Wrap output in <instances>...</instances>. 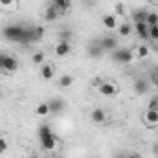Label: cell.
Masks as SVG:
<instances>
[{
  "instance_id": "1",
  "label": "cell",
  "mask_w": 158,
  "mask_h": 158,
  "mask_svg": "<svg viewBox=\"0 0 158 158\" xmlns=\"http://www.w3.org/2000/svg\"><path fill=\"white\" fill-rule=\"evenodd\" d=\"M39 140H40V147L48 153H53L57 149V136L53 134V131L50 129L48 123L39 127Z\"/></svg>"
},
{
  "instance_id": "11",
  "label": "cell",
  "mask_w": 158,
  "mask_h": 158,
  "mask_svg": "<svg viewBox=\"0 0 158 158\" xmlns=\"http://www.w3.org/2000/svg\"><path fill=\"white\" fill-rule=\"evenodd\" d=\"M134 92L138 94V96H143V94H147L149 92V83H147V79L140 77L134 81Z\"/></svg>"
},
{
  "instance_id": "29",
  "label": "cell",
  "mask_w": 158,
  "mask_h": 158,
  "mask_svg": "<svg viewBox=\"0 0 158 158\" xmlns=\"http://www.w3.org/2000/svg\"><path fill=\"white\" fill-rule=\"evenodd\" d=\"M7 151V140L4 136H0V155H4Z\"/></svg>"
},
{
  "instance_id": "16",
  "label": "cell",
  "mask_w": 158,
  "mask_h": 158,
  "mask_svg": "<svg viewBox=\"0 0 158 158\" xmlns=\"http://www.w3.org/2000/svg\"><path fill=\"white\" fill-rule=\"evenodd\" d=\"M57 17H59L57 7H55V6H48V7H46V11H44V20H48V22H55V20H57Z\"/></svg>"
},
{
  "instance_id": "40",
  "label": "cell",
  "mask_w": 158,
  "mask_h": 158,
  "mask_svg": "<svg viewBox=\"0 0 158 158\" xmlns=\"http://www.w3.org/2000/svg\"><path fill=\"white\" fill-rule=\"evenodd\" d=\"M156 42H158V40H156Z\"/></svg>"
},
{
  "instance_id": "9",
  "label": "cell",
  "mask_w": 158,
  "mask_h": 158,
  "mask_svg": "<svg viewBox=\"0 0 158 158\" xmlns=\"http://www.w3.org/2000/svg\"><path fill=\"white\" fill-rule=\"evenodd\" d=\"M143 123L145 127H158V110H145L143 114Z\"/></svg>"
},
{
  "instance_id": "10",
  "label": "cell",
  "mask_w": 158,
  "mask_h": 158,
  "mask_svg": "<svg viewBox=\"0 0 158 158\" xmlns=\"http://www.w3.org/2000/svg\"><path fill=\"white\" fill-rule=\"evenodd\" d=\"M19 70V61H17V57H13V55H6V61H4V72H17Z\"/></svg>"
},
{
  "instance_id": "19",
  "label": "cell",
  "mask_w": 158,
  "mask_h": 158,
  "mask_svg": "<svg viewBox=\"0 0 158 158\" xmlns=\"http://www.w3.org/2000/svg\"><path fill=\"white\" fill-rule=\"evenodd\" d=\"M147 13H149V11H145V9H138V11H134V13H132V20H134V24H136V22H145Z\"/></svg>"
},
{
  "instance_id": "38",
  "label": "cell",
  "mask_w": 158,
  "mask_h": 158,
  "mask_svg": "<svg viewBox=\"0 0 158 158\" xmlns=\"http://www.w3.org/2000/svg\"><path fill=\"white\" fill-rule=\"evenodd\" d=\"M0 99H2V94H0Z\"/></svg>"
},
{
  "instance_id": "36",
  "label": "cell",
  "mask_w": 158,
  "mask_h": 158,
  "mask_svg": "<svg viewBox=\"0 0 158 158\" xmlns=\"http://www.w3.org/2000/svg\"><path fill=\"white\" fill-rule=\"evenodd\" d=\"M153 79H155V83H158V66L155 68V72H153Z\"/></svg>"
},
{
  "instance_id": "22",
  "label": "cell",
  "mask_w": 158,
  "mask_h": 158,
  "mask_svg": "<svg viewBox=\"0 0 158 158\" xmlns=\"http://www.w3.org/2000/svg\"><path fill=\"white\" fill-rule=\"evenodd\" d=\"M118 33H119V35H123V37H129V35L132 33V26H131L129 22L119 24V26H118Z\"/></svg>"
},
{
  "instance_id": "14",
  "label": "cell",
  "mask_w": 158,
  "mask_h": 158,
  "mask_svg": "<svg viewBox=\"0 0 158 158\" xmlns=\"http://www.w3.org/2000/svg\"><path fill=\"white\" fill-rule=\"evenodd\" d=\"M90 118H92V121L94 123H98V125H101V123H105L107 121V114H105V110L103 109H94L92 112H90Z\"/></svg>"
},
{
  "instance_id": "12",
  "label": "cell",
  "mask_w": 158,
  "mask_h": 158,
  "mask_svg": "<svg viewBox=\"0 0 158 158\" xmlns=\"http://www.w3.org/2000/svg\"><path fill=\"white\" fill-rule=\"evenodd\" d=\"M48 107H50V114H52V112H61V110L66 107V103H64V99H61V98H53V99L48 101Z\"/></svg>"
},
{
  "instance_id": "23",
  "label": "cell",
  "mask_w": 158,
  "mask_h": 158,
  "mask_svg": "<svg viewBox=\"0 0 158 158\" xmlns=\"http://www.w3.org/2000/svg\"><path fill=\"white\" fill-rule=\"evenodd\" d=\"M145 24H147V26H156L158 24V13L149 11V13H147V19H145Z\"/></svg>"
},
{
  "instance_id": "26",
  "label": "cell",
  "mask_w": 158,
  "mask_h": 158,
  "mask_svg": "<svg viewBox=\"0 0 158 158\" xmlns=\"http://www.w3.org/2000/svg\"><path fill=\"white\" fill-rule=\"evenodd\" d=\"M103 81H105L103 77L96 76V77H92V81H90V86H92V88H99V86L103 85Z\"/></svg>"
},
{
  "instance_id": "15",
  "label": "cell",
  "mask_w": 158,
  "mask_h": 158,
  "mask_svg": "<svg viewBox=\"0 0 158 158\" xmlns=\"http://www.w3.org/2000/svg\"><path fill=\"white\" fill-rule=\"evenodd\" d=\"M134 30H136V35L140 39H149V26L145 22H136L134 24Z\"/></svg>"
},
{
  "instance_id": "25",
  "label": "cell",
  "mask_w": 158,
  "mask_h": 158,
  "mask_svg": "<svg viewBox=\"0 0 158 158\" xmlns=\"http://www.w3.org/2000/svg\"><path fill=\"white\" fill-rule=\"evenodd\" d=\"M31 63H33V64H44V53H42V52L33 53V57H31Z\"/></svg>"
},
{
  "instance_id": "24",
  "label": "cell",
  "mask_w": 158,
  "mask_h": 158,
  "mask_svg": "<svg viewBox=\"0 0 158 158\" xmlns=\"http://www.w3.org/2000/svg\"><path fill=\"white\" fill-rule=\"evenodd\" d=\"M147 55H149V48H147L145 44L138 46V50H136V57H140V59H145Z\"/></svg>"
},
{
  "instance_id": "7",
  "label": "cell",
  "mask_w": 158,
  "mask_h": 158,
  "mask_svg": "<svg viewBox=\"0 0 158 158\" xmlns=\"http://www.w3.org/2000/svg\"><path fill=\"white\" fill-rule=\"evenodd\" d=\"M53 52H55V55H57V57H66V55H70L72 46H70V42H66V40H59V42L55 44Z\"/></svg>"
},
{
  "instance_id": "21",
  "label": "cell",
  "mask_w": 158,
  "mask_h": 158,
  "mask_svg": "<svg viewBox=\"0 0 158 158\" xmlns=\"http://www.w3.org/2000/svg\"><path fill=\"white\" fill-rule=\"evenodd\" d=\"M72 85H74V77H72V76L64 74V76L59 77V86H61V88H68V86H72Z\"/></svg>"
},
{
  "instance_id": "3",
  "label": "cell",
  "mask_w": 158,
  "mask_h": 158,
  "mask_svg": "<svg viewBox=\"0 0 158 158\" xmlns=\"http://www.w3.org/2000/svg\"><path fill=\"white\" fill-rule=\"evenodd\" d=\"M110 57L118 64H129V63L134 61V53L129 48H116V50H112L110 52Z\"/></svg>"
},
{
  "instance_id": "33",
  "label": "cell",
  "mask_w": 158,
  "mask_h": 158,
  "mask_svg": "<svg viewBox=\"0 0 158 158\" xmlns=\"http://www.w3.org/2000/svg\"><path fill=\"white\" fill-rule=\"evenodd\" d=\"M68 39H70V31H61V40L68 42Z\"/></svg>"
},
{
  "instance_id": "13",
  "label": "cell",
  "mask_w": 158,
  "mask_h": 158,
  "mask_svg": "<svg viewBox=\"0 0 158 158\" xmlns=\"http://www.w3.org/2000/svg\"><path fill=\"white\" fill-rule=\"evenodd\" d=\"M101 22H103V26H105L109 31L118 28V17H116V15H103Z\"/></svg>"
},
{
  "instance_id": "17",
  "label": "cell",
  "mask_w": 158,
  "mask_h": 158,
  "mask_svg": "<svg viewBox=\"0 0 158 158\" xmlns=\"http://www.w3.org/2000/svg\"><path fill=\"white\" fill-rule=\"evenodd\" d=\"M52 6H55L59 13H64V11H68V9H70L72 2H70V0H52Z\"/></svg>"
},
{
  "instance_id": "34",
  "label": "cell",
  "mask_w": 158,
  "mask_h": 158,
  "mask_svg": "<svg viewBox=\"0 0 158 158\" xmlns=\"http://www.w3.org/2000/svg\"><path fill=\"white\" fill-rule=\"evenodd\" d=\"M123 158H142V156H140L138 153H131V155H125Z\"/></svg>"
},
{
  "instance_id": "5",
  "label": "cell",
  "mask_w": 158,
  "mask_h": 158,
  "mask_svg": "<svg viewBox=\"0 0 158 158\" xmlns=\"http://www.w3.org/2000/svg\"><path fill=\"white\" fill-rule=\"evenodd\" d=\"M98 90H99V94L105 96V98H114V96L118 94V85L112 83V81H103V85H101Z\"/></svg>"
},
{
  "instance_id": "2",
  "label": "cell",
  "mask_w": 158,
  "mask_h": 158,
  "mask_svg": "<svg viewBox=\"0 0 158 158\" xmlns=\"http://www.w3.org/2000/svg\"><path fill=\"white\" fill-rule=\"evenodd\" d=\"M24 33H26V26H20V24H9L2 30V35L11 42H20L24 40Z\"/></svg>"
},
{
  "instance_id": "6",
  "label": "cell",
  "mask_w": 158,
  "mask_h": 158,
  "mask_svg": "<svg viewBox=\"0 0 158 158\" xmlns=\"http://www.w3.org/2000/svg\"><path fill=\"white\" fill-rule=\"evenodd\" d=\"M99 46L103 48V52H112L118 48V39L114 35H105L103 39L99 40Z\"/></svg>"
},
{
  "instance_id": "35",
  "label": "cell",
  "mask_w": 158,
  "mask_h": 158,
  "mask_svg": "<svg viewBox=\"0 0 158 158\" xmlns=\"http://www.w3.org/2000/svg\"><path fill=\"white\" fill-rule=\"evenodd\" d=\"M153 153H155V156H158V142L153 143Z\"/></svg>"
},
{
  "instance_id": "37",
  "label": "cell",
  "mask_w": 158,
  "mask_h": 158,
  "mask_svg": "<svg viewBox=\"0 0 158 158\" xmlns=\"http://www.w3.org/2000/svg\"><path fill=\"white\" fill-rule=\"evenodd\" d=\"M31 158H39V156H35V155H33V156H31Z\"/></svg>"
},
{
  "instance_id": "18",
  "label": "cell",
  "mask_w": 158,
  "mask_h": 158,
  "mask_svg": "<svg viewBox=\"0 0 158 158\" xmlns=\"http://www.w3.org/2000/svg\"><path fill=\"white\" fill-rule=\"evenodd\" d=\"M103 48L99 46V42L98 44H94V46H88V55L90 57H94V59H99V57H103Z\"/></svg>"
},
{
  "instance_id": "8",
  "label": "cell",
  "mask_w": 158,
  "mask_h": 158,
  "mask_svg": "<svg viewBox=\"0 0 158 158\" xmlns=\"http://www.w3.org/2000/svg\"><path fill=\"white\" fill-rule=\"evenodd\" d=\"M40 77L44 79V81L53 79L55 77V66H53L52 63H44V64H40Z\"/></svg>"
},
{
  "instance_id": "20",
  "label": "cell",
  "mask_w": 158,
  "mask_h": 158,
  "mask_svg": "<svg viewBox=\"0 0 158 158\" xmlns=\"http://www.w3.org/2000/svg\"><path fill=\"white\" fill-rule=\"evenodd\" d=\"M35 114L40 116V118L48 116V114H50V107H48V103H39V105L35 107Z\"/></svg>"
},
{
  "instance_id": "39",
  "label": "cell",
  "mask_w": 158,
  "mask_h": 158,
  "mask_svg": "<svg viewBox=\"0 0 158 158\" xmlns=\"http://www.w3.org/2000/svg\"><path fill=\"white\" fill-rule=\"evenodd\" d=\"M155 2H156V4H158V0H155Z\"/></svg>"
},
{
  "instance_id": "27",
  "label": "cell",
  "mask_w": 158,
  "mask_h": 158,
  "mask_svg": "<svg viewBox=\"0 0 158 158\" xmlns=\"http://www.w3.org/2000/svg\"><path fill=\"white\" fill-rule=\"evenodd\" d=\"M149 39L158 40V24L156 26H149Z\"/></svg>"
},
{
  "instance_id": "28",
  "label": "cell",
  "mask_w": 158,
  "mask_h": 158,
  "mask_svg": "<svg viewBox=\"0 0 158 158\" xmlns=\"http://www.w3.org/2000/svg\"><path fill=\"white\" fill-rule=\"evenodd\" d=\"M127 15V7L123 4H116V17H125Z\"/></svg>"
},
{
  "instance_id": "4",
  "label": "cell",
  "mask_w": 158,
  "mask_h": 158,
  "mask_svg": "<svg viewBox=\"0 0 158 158\" xmlns=\"http://www.w3.org/2000/svg\"><path fill=\"white\" fill-rule=\"evenodd\" d=\"M44 35V28L42 26H33V28H26V33H24V40L22 44H31V42H37L42 39Z\"/></svg>"
},
{
  "instance_id": "30",
  "label": "cell",
  "mask_w": 158,
  "mask_h": 158,
  "mask_svg": "<svg viewBox=\"0 0 158 158\" xmlns=\"http://www.w3.org/2000/svg\"><path fill=\"white\" fill-rule=\"evenodd\" d=\"M147 109H149V110H158V96H156V98H153V99L149 101Z\"/></svg>"
},
{
  "instance_id": "31",
  "label": "cell",
  "mask_w": 158,
  "mask_h": 158,
  "mask_svg": "<svg viewBox=\"0 0 158 158\" xmlns=\"http://www.w3.org/2000/svg\"><path fill=\"white\" fill-rule=\"evenodd\" d=\"M15 2L17 0H0V6L2 7H11V6H15Z\"/></svg>"
},
{
  "instance_id": "32",
  "label": "cell",
  "mask_w": 158,
  "mask_h": 158,
  "mask_svg": "<svg viewBox=\"0 0 158 158\" xmlns=\"http://www.w3.org/2000/svg\"><path fill=\"white\" fill-rule=\"evenodd\" d=\"M6 52H0V72H4V61H6Z\"/></svg>"
}]
</instances>
